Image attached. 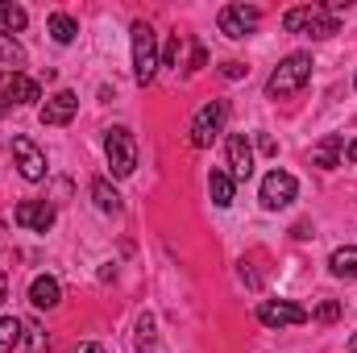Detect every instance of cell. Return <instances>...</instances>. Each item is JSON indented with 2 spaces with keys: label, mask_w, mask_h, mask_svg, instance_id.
<instances>
[{
  "label": "cell",
  "mask_w": 357,
  "mask_h": 353,
  "mask_svg": "<svg viewBox=\"0 0 357 353\" xmlns=\"http://www.w3.org/2000/svg\"><path fill=\"white\" fill-rule=\"evenodd\" d=\"M178 54H183V38L175 33V38H171V46H167V54H162V63H167V67H175Z\"/></svg>",
  "instance_id": "27"
},
{
  "label": "cell",
  "mask_w": 357,
  "mask_h": 353,
  "mask_svg": "<svg viewBox=\"0 0 357 353\" xmlns=\"http://www.w3.org/2000/svg\"><path fill=\"white\" fill-rule=\"evenodd\" d=\"M258 320L266 329H291V324H307V312L299 303H287V299H262L258 303Z\"/></svg>",
  "instance_id": "9"
},
{
  "label": "cell",
  "mask_w": 357,
  "mask_h": 353,
  "mask_svg": "<svg viewBox=\"0 0 357 353\" xmlns=\"http://www.w3.org/2000/svg\"><path fill=\"white\" fill-rule=\"evenodd\" d=\"M258 150H262V154H274V150H278V146H274V142H270V137H258Z\"/></svg>",
  "instance_id": "29"
},
{
  "label": "cell",
  "mask_w": 357,
  "mask_h": 353,
  "mask_svg": "<svg viewBox=\"0 0 357 353\" xmlns=\"http://www.w3.org/2000/svg\"><path fill=\"white\" fill-rule=\"evenodd\" d=\"M225 167H229V179L233 183H245V179L254 175V146H250L245 133H233L225 142Z\"/></svg>",
  "instance_id": "8"
},
{
  "label": "cell",
  "mask_w": 357,
  "mask_h": 353,
  "mask_svg": "<svg viewBox=\"0 0 357 353\" xmlns=\"http://www.w3.org/2000/svg\"><path fill=\"white\" fill-rule=\"evenodd\" d=\"M13 220L21 229H29V233H46L54 225V204H46V200H21L17 212H13Z\"/></svg>",
  "instance_id": "12"
},
{
  "label": "cell",
  "mask_w": 357,
  "mask_h": 353,
  "mask_svg": "<svg viewBox=\"0 0 357 353\" xmlns=\"http://www.w3.org/2000/svg\"><path fill=\"white\" fill-rule=\"evenodd\" d=\"M91 200H96L100 212H121V195L108 187V179H96V183H91Z\"/></svg>",
  "instance_id": "20"
},
{
  "label": "cell",
  "mask_w": 357,
  "mask_h": 353,
  "mask_svg": "<svg viewBox=\"0 0 357 353\" xmlns=\"http://www.w3.org/2000/svg\"><path fill=\"white\" fill-rule=\"evenodd\" d=\"M295 191H299V183H295V175H287V171H270V175L262 179V204H266L270 212L287 208V204L295 200Z\"/></svg>",
  "instance_id": "11"
},
{
  "label": "cell",
  "mask_w": 357,
  "mask_h": 353,
  "mask_svg": "<svg viewBox=\"0 0 357 353\" xmlns=\"http://www.w3.org/2000/svg\"><path fill=\"white\" fill-rule=\"evenodd\" d=\"M4 295H8V278H4V270H0V303H4Z\"/></svg>",
  "instance_id": "31"
},
{
  "label": "cell",
  "mask_w": 357,
  "mask_h": 353,
  "mask_svg": "<svg viewBox=\"0 0 357 353\" xmlns=\"http://www.w3.org/2000/svg\"><path fill=\"white\" fill-rule=\"evenodd\" d=\"M33 100H42L38 80H29V75H21V71L0 75V117H4L13 104H33Z\"/></svg>",
  "instance_id": "7"
},
{
  "label": "cell",
  "mask_w": 357,
  "mask_h": 353,
  "mask_svg": "<svg viewBox=\"0 0 357 353\" xmlns=\"http://www.w3.org/2000/svg\"><path fill=\"white\" fill-rule=\"evenodd\" d=\"M216 25L229 38H250L262 25V8H254V4H225L220 17H216Z\"/></svg>",
  "instance_id": "6"
},
{
  "label": "cell",
  "mask_w": 357,
  "mask_h": 353,
  "mask_svg": "<svg viewBox=\"0 0 357 353\" xmlns=\"http://www.w3.org/2000/svg\"><path fill=\"white\" fill-rule=\"evenodd\" d=\"M75 353H104V350H100V345H79Z\"/></svg>",
  "instance_id": "32"
},
{
  "label": "cell",
  "mask_w": 357,
  "mask_h": 353,
  "mask_svg": "<svg viewBox=\"0 0 357 353\" xmlns=\"http://www.w3.org/2000/svg\"><path fill=\"white\" fill-rule=\"evenodd\" d=\"M13 158H17V171H21V179H29V183L46 179V154H42L29 137H13Z\"/></svg>",
  "instance_id": "13"
},
{
  "label": "cell",
  "mask_w": 357,
  "mask_h": 353,
  "mask_svg": "<svg viewBox=\"0 0 357 353\" xmlns=\"http://www.w3.org/2000/svg\"><path fill=\"white\" fill-rule=\"evenodd\" d=\"M79 112V96L71 88H63V91H54L46 104H42V112H38V121L42 125H50V129H59V125H71V117Z\"/></svg>",
  "instance_id": "10"
},
{
  "label": "cell",
  "mask_w": 357,
  "mask_h": 353,
  "mask_svg": "<svg viewBox=\"0 0 357 353\" xmlns=\"http://www.w3.org/2000/svg\"><path fill=\"white\" fill-rule=\"evenodd\" d=\"M312 54H287L278 67H274V75L266 80V96H295V91L307 88V80H312Z\"/></svg>",
  "instance_id": "2"
},
{
  "label": "cell",
  "mask_w": 357,
  "mask_h": 353,
  "mask_svg": "<svg viewBox=\"0 0 357 353\" xmlns=\"http://www.w3.org/2000/svg\"><path fill=\"white\" fill-rule=\"evenodd\" d=\"M316 320H320V324H337V320H341V303H337V299H324V303L316 308Z\"/></svg>",
  "instance_id": "24"
},
{
  "label": "cell",
  "mask_w": 357,
  "mask_h": 353,
  "mask_svg": "<svg viewBox=\"0 0 357 353\" xmlns=\"http://www.w3.org/2000/svg\"><path fill=\"white\" fill-rule=\"evenodd\" d=\"M328 270H333L337 278H357V246H345V250H337V254L328 258Z\"/></svg>",
  "instance_id": "18"
},
{
  "label": "cell",
  "mask_w": 357,
  "mask_h": 353,
  "mask_svg": "<svg viewBox=\"0 0 357 353\" xmlns=\"http://www.w3.org/2000/svg\"><path fill=\"white\" fill-rule=\"evenodd\" d=\"M233 191H237V183L229 179V171H212L208 175V195H212L216 208H229L233 204Z\"/></svg>",
  "instance_id": "16"
},
{
  "label": "cell",
  "mask_w": 357,
  "mask_h": 353,
  "mask_svg": "<svg viewBox=\"0 0 357 353\" xmlns=\"http://www.w3.org/2000/svg\"><path fill=\"white\" fill-rule=\"evenodd\" d=\"M225 121H229V104L225 100H212V104H204L195 117H191V129H187V142L195 146V150H208L220 133H225Z\"/></svg>",
  "instance_id": "4"
},
{
  "label": "cell",
  "mask_w": 357,
  "mask_h": 353,
  "mask_svg": "<svg viewBox=\"0 0 357 353\" xmlns=\"http://www.w3.org/2000/svg\"><path fill=\"white\" fill-rule=\"evenodd\" d=\"M220 75H225V80H241V75H250V67H245V63H237V59H229V63L220 67Z\"/></svg>",
  "instance_id": "26"
},
{
  "label": "cell",
  "mask_w": 357,
  "mask_h": 353,
  "mask_svg": "<svg viewBox=\"0 0 357 353\" xmlns=\"http://www.w3.org/2000/svg\"><path fill=\"white\" fill-rule=\"evenodd\" d=\"M312 163L324 167V171L341 167V163H345V137H341V133H328L320 146H312Z\"/></svg>",
  "instance_id": "14"
},
{
  "label": "cell",
  "mask_w": 357,
  "mask_h": 353,
  "mask_svg": "<svg viewBox=\"0 0 357 353\" xmlns=\"http://www.w3.org/2000/svg\"><path fill=\"white\" fill-rule=\"evenodd\" d=\"M204 63H208V54H204V46L195 42V46H191V67H187V71H199Z\"/></svg>",
  "instance_id": "28"
},
{
  "label": "cell",
  "mask_w": 357,
  "mask_h": 353,
  "mask_svg": "<svg viewBox=\"0 0 357 353\" xmlns=\"http://www.w3.org/2000/svg\"><path fill=\"white\" fill-rule=\"evenodd\" d=\"M25 345H29V353L46 350V333H42V324H25Z\"/></svg>",
  "instance_id": "25"
},
{
  "label": "cell",
  "mask_w": 357,
  "mask_h": 353,
  "mask_svg": "<svg viewBox=\"0 0 357 353\" xmlns=\"http://www.w3.org/2000/svg\"><path fill=\"white\" fill-rule=\"evenodd\" d=\"M349 353H357V333H354V341H349Z\"/></svg>",
  "instance_id": "33"
},
{
  "label": "cell",
  "mask_w": 357,
  "mask_h": 353,
  "mask_svg": "<svg viewBox=\"0 0 357 353\" xmlns=\"http://www.w3.org/2000/svg\"><path fill=\"white\" fill-rule=\"evenodd\" d=\"M345 163H357V137L345 146Z\"/></svg>",
  "instance_id": "30"
},
{
  "label": "cell",
  "mask_w": 357,
  "mask_h": 353,
  "mask_svg": "<svg viewBox=\"0 0 357 353\" xmlns=\"http://www.w3.org/2000/svg\"><path fill=\"white\" fill-rule=\"evenodd\" d=\"M282 29L299 33V38H333L337 33V13L328 4H299V8H287Z\"/></svg>",
  "instance_id": "1"
},
{
  "label": "cell",
  "mask_w": 357,
  "mask_h": 353,
  "mask_svg": "<svg viewBox=\"0 0 357 353\" xmlns=\"http://www.w3.org/2000/svg\"><path fill=\"white\" fill-rule=\"evenodd\" d=\"M25 337V324L17 316H0V353H13Z\"/></svg>",
  "instance_id": "19"
},
{
  "label": "cell",
  "mask_w": 357,
  "mask_h": 353,
  "mask_svg": "<svg viewBox=\"0 0 357 353\" xmlns=\"http://www.w3.org/2000/svg\"><path fill=\"white\" fill-rule=\"evenodd\" d=\"M0 63H4V67H13V71H17V67H25V50H21V46H17V38H13V33H4V29H0Z\"/></svg>",
  "instance_id": "22"
},
{
  "label": "cell",
  "mask_w": 357,
  "mask_h": 353,
  "mask_svg": "<svg viewBox=\"0 0 357 353\" xmlns=\"http://www.w3.org/2000/svg\"><path fill=\"white\" fill-rule=\"evenodd\" d=\"M46 29H50V38H54L59 46H67V42H75V33H79V21H75V17H67V13H50Z\"/></svg>",
  "instance_id": "17"
},
{
  "label": "cell",
  "mask_w": 357,
  "mask_h": 353,
  "mask_svg": "<svg viewBox=\"0 0 357 353\" xmlns=\"http://www.w3.org/2000/svg\"><path fill=\"white\" fill-rule=\"evenodd\" d=\"M104 154H108V167H112L116 179L133 175V167H137V146H133V133H129V129H108Z\"/></svg>",
  "instance_id": "5"
},
{
  "label": "cell",
  "mask_w": 357,
  "mask_h": 353,
  "mask_svg": "<svg viewBox=\"0 0 357 353\" xmlns=\"http://www.w3.org/2000/svg\"><path fill=\"white\" fill-rule=\"evenodd\" d=\"M150 345H154V316H142L137 320V350L146 353Z\"/></svg>",
  "instance_id": "23"
},
{
  "label": "cell",
  "mask_w": 357,
  "mask_h": 353,
  "mask_svg": "<svg viewBox=\"0 0 357 353\" xmlns=\"http://www.w3.org/2000/svg\"><path fill=\"white\" fill-rule=\"evenodd\" d=\"M129 33H133V75H137V84H154V75L162 67V59H158V33L146 21H133Z\"/></svg>",
  "instance_id": "3"
},
{
  "label": "cell",
  "mask_w": 357,
  "mask_h": 353,
  "mask_svg": "<svg viewBox=\"0 0 357 353\" xmlns=\"http://www.w3.org/2000/svg\"><path fill=\"white\" fill-rule=\"evenodd\" d=\"M59 299H63V287H59V278H50V274H38L33 283H29V303L33 308H59Z\"/></svg>",
  "instance_id": "15"
},
{
  "label": "cell",
  "mask_w": 357,
  "mask_h": 353,
  "mask_svg": "<svg viewBox=\"0 0 357 353\" xmlns=\"http://www.w3.org/2000/svg\"><path fill=\"white\" fill-rule=\"evenodd\" d=\"M0 25H4L8 33H21V29L29 25V13H25L21 4H4V0H0Z\"/></svg>",
  "instance_id": "21"
}]
</instances>
